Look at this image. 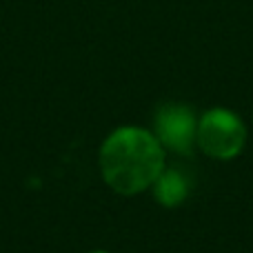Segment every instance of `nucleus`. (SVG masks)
<instances>
[{
  "mask_svg": "<svg viewBox=\"0 0 253 253\" xmlns=\"http://www.w3.org/2000/svg\"><path fill=\"white\" fill-rule=\"evenodd\" d=\"M98 167L105 184L118 196H140L149 191L167 167V151L151 129L123 125L100 144Z\"/></svg>",
  "mask_w": 253,
  "mask_h": 253,
  "instance_id": "obj_1",
  "label": "nucleus"
},
{
  "mask_svg": "<svg viewBox=\"0 0 253 253\" xmlns=\"http://www.w3.org/2000/svg\"><path fill=\"white\" fill-rule=\"evenodd\" d=\"M247 131L245 120L240 114L227 107H211L198 116V135L196 147L205 156L213 160H233L247 147Z\"/></svg>",
  "mask_w": 253,
  "mask_h": 253,
  "instance_id": "obj_2",
  "label": "nucleus"
},
{
  "mask_svg": "<svg viewBox=\"0 0 253 253\" xmlns=\"http://www.w3.org/2000/svg\"><path fill=\"white\" fill-rule=\"evenodd\" d=\"M151 131L165 151L191 156L196 149L198 114L184 102H162L153 114Z\"/></svg>",
  "mask_w": 253,
  "mask_h": 253,
  "instance_id": "obj_3",
  "label": "nucleus"
},
{
  "mask_svg": "<svg viewBox=\"0 0 253 253\" xmlns=\"http://www.w3.org/2000/svg\"><path fill=\"white\" fill-rule=\"evenodd\" d=\"M149 191L153 193V198H156V202L160 207L175 209V207L187 202L189 193H191V180L187 178L184 171L173 169V167H165Z\"/></svg>",
  "mask_w": 253,
  "mask_h": 253,
  "instance_id": "obj_4",
  "label": "nucleus"
},
{
  "mask_svg": "<svg viewBox=\"0 0 253 253\" xmlns=\"http://www.w3.org/2000/svg\"><path fill=\"white\" fill-rule=\"evenodd\" d=\"M89 253H109V251H105V249H93V251H89Z\"/></svg>",
  "mask_w": 253,
  "mask_h": 253,
  "instance_id": "obj_5",
  "label": "nucleus"
}]
</instances>
